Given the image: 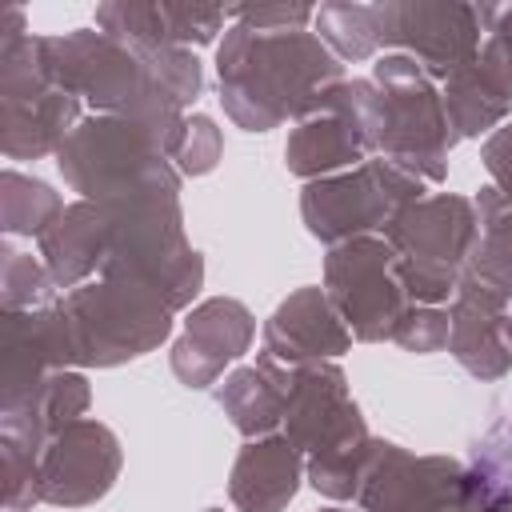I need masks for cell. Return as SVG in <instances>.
Wrapping results in <instances>:
<instances>
[{
    "instance_id": "7402d4cb",
    "label": "cell",
    "mask_w": 512,
    "mask_h": 512,
    "mask_svg": "<svg viewBox=\"0 0 512 512\" xmlns=\"http://www.w3.org/2000/svg\"><path fill=\"white\" fill-rule=\"evenodd\" d=\"M292 372L296 368H280L268 356H260L252 368H236L216 388V400L228 412V420L236 424V432H244L252 440L276 432V424L284 420V408H288Z\"/></svg>"
},
{
    "instance_id": "52a82bcc",
    "label": "cell",
    "mask_w": 512,
    "mask_h": 512,
    "mask_svg": "<svg viewBox=\"0 0 512 512\" xmlns=\"http://www.w3.org/2000/svg\"><path fill=\"white\" fill-rule=\"evenodd\" d=\"M172 304L132 280H96L72 288L60 304V328L68 344V364L112 368L152 352L172 332Z\"/></svg>"
},
{
    "instance_id": "9c48e42d",
    "label": "cell",
    "mask_w": 512,
    "mask_h": 512,
    "mask_svg": "<svg viewBox=\"0 0 512 512\" xmlns=\"http://www.w3.org/2000/svg\"><path fill=\"white\" fill-rule=\"evenodd\" d=\"M0 108H4V152L8 160L60 152L80 124V100L56 88L36 56L20 8L0 12Z\"/></svg>"
},
{
    "instance_id": "30bf717a",
    "label": "cell",
    "mask_w": 512,
    "mask_h": 512,
    "mask_svg": "<svg viewBox=\"0 0 512 512\" xmlns=\"http://www.w3.org/2000/svg\"><path fill=\"white\" fill-rule=\"evenodd\" d=\"M424 196V180L412 176L408 168L372 156L360 168L308 180L300 196L304 224L316 240L324 244H344L368 232H388V224Z\"/></svg>"
},
{
    "instance_id": "9a60e30c",
    "label": "cell",
    "mask_w": 512,
    "mask_h": 512,
    "mask_svg": "<svg viewBox=\"0 0 512 512\" xmlns=\"http://www.w3.org/2000/svg\"><path fill=\"white\" fill-rule=\"evenodd\" d=\"M120 472V444L96 420H72L60 428L36 460V500L80 508L100 500Z\"/></svg>"
},
{
    "instance_id": "d6986e66",
    "label": "cell",
    "mask_w": 512,
    "mask_h": 512,
    "mask_svg": "<svg viewBox=\"0 0 512 512\" xmlns=\"http://www.w3.org/2000/svg\"><path fill=\"white\" fill-rule=\"evenodd\" d=\"M348 344H352V332L340 320V312L332 308L328 292L300 288L264 324L260 356H268L280 368H304V364H320V360L348 352Z\"/></svg>"
},
{
    "instance_id": "1f68e13d",
    "label": "cell",
    "mask_w": 512,
    "mask_h": 512,
    "mask_svg": "<svg viewBox=\"0 0 512 512\" xmlns=\"http://www.w3.org/2000/svg\"><path fill=\"white\" fill-rule=\"evenodd\" d=\"M320 512H348V508H320Z\"/></svg>"
},
{
    "instance_id": "7c38bea8",
    "label": "cell",
    "mask_w": 512,
    "mask_h": 512,
    "mask_svg": "<svg viewBox=\"0 0 512 512\" xmlns=\"http://www.w3.org/2000/svg\"><path fill=\"white\" fill-rule=\"evenodd\" d=\"M372 152V80H340L324 92L316 112L292 128L284 164L292 176L324 180L340 168H360L372 160Z\"/></svg>"
},
{
    "instance_id": "4316f807",
    "label": "cell",
    "mask_w": 512,
    "mask_h": 512,
    "mask_svg": "<svg viewBox=\"0 0 512 512\" xmlns=\"http://www.w3.org/2000/svg\"><path fill=\"white\" fill-rule=\"evenodd\" d=\"M216 160H220V128L208 116H188L184 120V136H180L176 156H172L176 172L204 176V172L216 168Z\"/></svg>"
},
{
    "instance_id": "8fae6325",
    "label": "cell",
    "mask_w": 512,
    "mask_h": 512,
    "mask_svg": "<svg viewBox=\"0 0 512 512\" xmlns=\"http://www.w3.org/2000/svg\"><path fill=\"white\" fill-rule=\"evenodd\" d=\"M324 292L356 340H392L396 324L412 308L396 276V252L380 236L336 244L324 260Z\"/></svg>"
},
{
    "instance_id": "d4e9b609",
    "label": "cell",
    "mask_w": 512,
    "mask_h": 512,
    "mask_svg": "<svg viewBox=\"0 0 512 512\" xmlns=\"http://www.w3.org/2000/svg\"><path fill=\"white\" fill-rule=\"evenodd\" d=\"M52 288L56 284L44 264H36L24 252L4 248V312H36Z\"/></svg>"
},
{
    "instance_id": "f546056e",
    "label": "cell",
    "mask_w": 512,
    "mask_h": 512,
    "mask_svg": "<svg viewBox=\"0 0 512 512\" xmlns=\"http://www.w3.org/2000/svg\"><path fill=\"white\" fill-rule=\"evenodd\" d=\"M492 512H512V496H496V504H492Z\"/></svg>"
},
{
    "instance_id": "484cf974",
    "label": "cell",
    "mask_w": 512,
    "mask_h": 512,
    "mask_svg": "<svg viewBox=\"0 0 512 512\" xmlns=\"http://www.w3.org/2000/svg\"><path fill=\"white\" fill-rule=\"evenodd\" d=\"M448 332H452V320H448V308H436V304H416L404 312V320L396 324L392 340L408 352H440L448 348Z\"/></svg>"
},
{
    "instance_id": "cb8c5ba5",
    "label": "cell",
    "mask_w": 512,
    "mask_h": 512,
    "mask_svg": "<svg viewBox=\"0 0 512 512\" xmlns=\"http://www.w3.org/2000/svg\"><path fill=\"white\" fill-rule=\"evenodd\" d=\"M60 212H64V204L44 180L20 176L12 168L4 172V232L44 236Z\"/></svg>"
},
{
    "instance_id": "ba28073f",
    "label": "cell",
    "mask_w": 512,
    "mask_h": 512,
    "mask_svg": "<svg viewBox=\"0 0 512 512\" xmlns=\"http://www.w3.org/2000/svg\"><path fill=\"white\" fill-rule=\"evenodd\" d=\"M476 204L464 196H420L408 204L384 232V240L396 252V276L412 304H444L456 296L468 256L476 248Z\"/></svg>"
},
{
    "instance_id": "603a6c76",
    "label": "cell",
    "mask_w": 512,
    "mask_h": 512,
    "mask_svg": "<svg viewBox=\"0 0 512 512\" xmlns=\"http://www.w3.org/2000/svg\"><path fill=\"white\" fill-rule=\"evenodd\" d=\"M472 204H476L480 232H476V248L468 256L464 276H472L484 288L512 300V200L488 184V188H480V196Z\"/></svg>"
},
{
    "instance_id": "e0dca14e",
    "label": "cell",
    "mask_w": 512,
    "mask_h": 512,
    "mask_svg": "<svg viewBox=\"0 0 512 512\" xmlns=\"http://www.w3.org/2000/svg\"><path fill=\"white\" fill-rule=\"evenodd\" d=\"M256 336L252 312L232 296H212L196 304L184 320V336L172 344V372L188 388H208L224 364L240 360Z\"/></svg>"
},
{
    "instance_id": "83f0119b",
    "label": "cell",
    "mask_w": 512,
    "mask_h": 512,
    "mask_svg": "<svg viewBox=\"0 0 512 512\" xmlns=\"http://www.w3.org/2000/svg\"><path fill=\"white\" fill-rule=\"evenodd\" d=\"M232 20L248 24L256 32H296L308 20H316V8L312 4H256V8L240 4V8H232Z\"/></svg>"
},
{
    "instance_id": "ac0fdd59",
    "label": "cell",
    "mask_w": 512,
    "mask_h": 512,
    "mask_svg": "<svg viewBox=\"0 0 512 512\" xmlns=\"http://www.w3.org/2000/svg\"><path fill=\"white\" fill-rule=\"evenodd\" d=\"M448 320V352L460 360V368H468L476 380H500L512 372V308L500 292L464 276Z\"/></svg>"
},
{
    "instance_id": "6da1fadb",
    "label": "cell",
    "mask_w": 512,
    "mask_h": 512,
    "mask_svg": "<svg viewBox=\"0 0 512 512\" xmlns=\"http://www.w3.org/2000/svg\"><path fill=\"white\" fill-rule=\"evenodd\" d=\"M40 256L56 288L72 292L100 272V280L156 288L172 308H184L204 280V260L184 240L180 196L68 204L40 236Z\"/></svg>"
},
{
    "instance_id": "4fadbf2b",
    "label": "cell",
    "mask_w": 512,
    "mask_h": 512,
    "mask_svg": "<svg viewBox=\"0 0 512 512\" xmlns=\"http://www.w3.org/2000/svg\"><path fill=\"white\" fill-rule=\"evenodd\" d=\"M284 424H288L284 436L300 452H308V460H336V456L360 452L372 440L360 408L348 396L344 372L328 360L304 364L292 372Z\"/></svg>"
},
{
    "instance_id": "44dd1931",
    "label": "cell",
    "mask_w": 512,
    "mask_h": 512,
    "mask_svg": "<svg viewBox=\"0 0 512 512\" xmlns=\"http://www.w3.org/2000/svg\"><path fill=\"white\" fill-rule=\"evenodd\" d=\"M300 488V448L288 436L248 440L232 464L228 496L240 512H280Z\"/></svg>"
},
{
    "instance_id": "8992f818",
    "label": "cell",
    "mask_w": 512,
    "mask_h": 512,
    "mask_svg": "<svg viewBox=\"0 0 512 512\" xmlns=\"http://www.w3.org/2000/svg\"><path fill=\"white\" fill-rule=\"evenodd\" d=\"M372 140L376 152L420 180L448 176V148L456 144L436 80L404 52L372 60Z\"/></svg>"
},
{
    "instance_id": "ffe728a7",
    "label": "cell",
    "mask_w": 512,
    "mask_h": 512,
    "mask_svg": "<svg viewBox=\"0 0 512 512\" xmlns=\"http://www.w3.org/2000/svg\"><path fill=\"white\" fill-rule=\"evenodd\" d=\"M228 20H232V8H208V4H128V0H120V4L96 8V28L132 48L212 44Z\"/></svg>"
},
{
    "instance_id": "3957f363",
    "label": "cell",
    "mask_w": 512,
    "mask_h": 512,
    "mask_svg": "<svg viewBox=\"0 0 512 512\" xmlns=\"http://www.w3.org/2000/svg\"><path fill=\"white\" fill-rule=\"evenodd\" d=\"M220 104L244 132H268L316 112L324 92L344 80L340 56L308 28L256 32L232 24L216 48Z\"/></svg>"
},
{
    "instance_id": "4dcf8cb0",
    "label": "cell",
    "mask_w": 512,
    "mask_h": 512,
    "mask_svg": "<svg viewBox=\"0 0 512 512\" xmlns=\"http://www.w3.org/2000/svg\"><path fill=\"white\" fill-rule=\"evenodd\" d=\"M504 20H508V28H512V4H504Z\"/></svg>"
},
{
    "instance_id": "d6a6232c",
    "label": "cell",
    "mask_w": 512,
    "mask_h": 512,
    "mask_svg": "<svg viewBox=\"0 0 512 512\" xmlns=\"http://www.w3.org/2000/svg\"><path fill=\"white\" fill-rule=\"evenodd\" d=\"M208 512H220V508H208Z\"/></svg>"
},
{
    "instance_id": "5bb4252c",
    "label": "cell",
    "mask_w": 512,
    "mask_h": 512,
    "mask_svg": "<svg viewBox=\"0 0 512 512\" xmlns=\"http://www.w3.org/2000/svg\"><path fill=\"white\" fill-rule=\"evenodd\" d=\"M472 492V472L448 456H412L380 440L360 488L364 512H452Z\"/></svg>"
},
{
    "instance_id": "277c9868",
    "label": "cell",
    "mask_w": 512,
    "mask_h": 512,
    "mask_svg": "<svg viewBox=\"0 0 512 512\" xmlns=\"http://www.w3.org/2000/svg\"><path fill=\"white\" fill-rule=\"evenodd\" d=\"M500 4H440V0H384V4H320L316 36L340 60H372L380 48L412 56L432 80H448L484 44Z\"/></svg>"
},
{
    "instance_id": "5b68a950",
    "label": "cell",
    "mask_w": 512,
    "mask_h": 512,
    "mask_svg": "<svg viewBox=\"0 0 512 512\" xmlns=\"http://www.w3.org/2000/svg\"><path fill=\"white\" fill-rule=\"evenodd\" d=\"M180 132L152 128L124 116H92L72 128L56 152L64 180L96 204L136 196H180V172L172 164Z\"/></svg>"
},
{
    "instance_id": "2e32d148",
    "label": "cell",
    "mask_w": 512,
    "mask_h": 512,
    "mask_svg": "<svg viewBox=\"0 0 512 512\" xmlns=\"http://www.w3.org/2000/svg\"><path fill=\"white\" fill-rule=\"evenodd\" d=\"M440 96L456 140L480 136L504 120V112L512 108V28L504 20V4L476 56L444 80Z\"/></svg>"
},
{
    "instance_id": "7a4b0ae2",
    "label": "cell",
    "mask_w": 512,
    "mask_h": 512,
    "mask_svg": "<svg viewBox=\"0 0 512 512\" xmlns=\"http://www.w3.org/2000/svg\"><path fill=\"white\" fill-rule=\"evenodd\" d=\"M36 56L44 76L68 96L88 100L104 116L144 120L164 132L184 128V108L204 88V72L192 48H132L96 28L36 36Z\"/></svg>"
},
{
    "instance_id": "f1b7e54d",
    "label": "cell",
    "mask_w": 512,
    "mask_h": 512,
    "mask_svg": "<svg viewBox=\"0 0 512 512\" xmlns=\"http://www.w3.org/2000/svg\"><path fill=\"white\" fill-rule=\"evenodd\" d=\"M480 160H484V168H488V176H492V188L512 200V124H500V128L484 140Z\"/></svg>"
}]
</instances>
